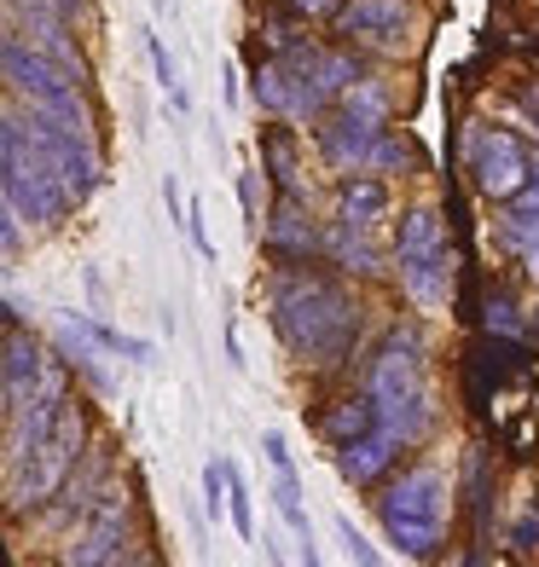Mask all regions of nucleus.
I'll return each instance as SVG.
<instances>
[{"instance_id":"1","label":"nucleus","mask_w":539,"mask_h":567,"mask_svg":"<svg viewBox=\"0 0 539 567\" xmlns=\"http://www.w3.org/2000/svg\"><path fill=\"white\" fill-rule=\"evenodd\" d=\"M267 313L302 365H337L359 337V301L314 267H278L267 278Z\"/></svg>"},{"instance_id":"2","label":"nucleus","mask_w":539,"mask_h":567,"mask_svg":"<svg viewBox=\"0 0 539 567\" xmlns=\"http://www.w3.org/2000/svg\"><path fill=\"white\" fill-rule=\"evenodd\" d=\"M359 394L372 405V423L383 434H395L400 446L429 441L441 405H435V382H429V359H424L418 330H389V337H383V348L366 365V389Z\"/></svg>"},{"instance_id":"3","label":"nucleus","mask_w":539,"mask_h":567,"mask_svg":"<svg viewBox=\"0 0 539 567\" xmlns=\"http://www.w3.org/2000/svg\"><path fill=\"white\" fill-rule=\"evenodd\" d=\"M82 452H88V411H82L75 394H64L53 405V417L0 463V504H7L12 515L41 509L64 486V475L82 463Z\"/></svg>"},{"instance_id":"4","label":"nucleus","mask_w":539,"mask_h":567,"mask_svg":"<svg viewBox=\"0 0 539 567\" xmlns=\"http://www.w3.org/2000/svg\"><path fill=\"white\" fill-rule=\"evenodd\" d=\"M0 197L23 226H59L70 215L64 179L23 111H0Z\"/></svg>"},{"instance_id":"5","label":"nucleus","mask_w":539,"mask_h":567,"mask_svg":"<svg viewBox=\"0 0 539 567\" xmlns=\"http://www.w3.org/2000/svg\"><path fill=\"white\" fill-rule=\"evenodd\" d=\"M377 515H383V533H389V545L400 556H435L447 538V515H452V481L441 463H418V470H406L389 493L377 498Z\"/></svg>"},{"instance_id":"6","label":"nucleus","mask_w":539,"mask_h":567,"mask_svg":"<svg viewBox=\"0 0 539 567\" xmlns=\"http://www.w3.org/2000/svg\"><path fill=\"white\" fill-rule=\"evenodd\" d=\"M0 82H7L30 111H59V116H75V122H93L88 111V82L75 75L64 59H53L41 41L18 35V30H0Z\"/></svg>"},{"instance_id":"7","label":"nucleus","mask_w":539,"mask_h":567,"mask_svg":"<svg viewBox=\"0 0 539 567\" xmlns=\"http://www.w3.org/2000/svg\"><path fill=\"white\" fill-rule=\"evenodd\" d=\"M128 538H134V493L128 486H105L93 498V509L82 515V527L70 533L64 561L70 567H99V561H122L128 556Z\"/></svg>"},{"instance_id":"8","label":"nucleus","mask_w":539,"mask_h":567,"mask_svg":"<svg viewBox=\"0 0 539 567\" xmlns=\"http://www.w3.org/2000/svg\"><path fill=\"white\" fill-rule=\"evenodd\" d=\"M337 35L372 53H406L418 35V0H337Z\"/></svg>"},{"instance_id":"9","label":"nucleus","mask_w":539,"mask_h":567,"mask_svg":"<svg viewBox=\"0 0 539 567\" xmlns=\"http://www.w3.org/2000/svg\"><path fill=\"white\" fill-rule=\"evenodd\" d=\"M528 163H533V151L517 134L487 127V122H470V134H465V168H470L481 197H494V203L510 197L528 179Z\"/></svg>"},{"instance_id":"10","label":"nucleus","mask_w":539,"mask_h":567,"mask_svg":"<svg viewBox=\"0 0 539 567\" xmlns=\"http://www.w3.org/2000/svg\"><path fill=\"white\" fill-rule=\"evenodd\" d=\"M53 371H64L53 353L41 348V337H30V330H0V417H7L12 405H23L35 389Z\"/></svg>"},{"instance_id":"11","label":"nucleus","mask_w":539,"mask_h":567,"mask_svg":"<svg viewBox=\"0 0 539 567\" xmlns=\"http://www.w3.org/2000/svg\"><path fill=\"white\" fill-rule=\"evenodd\" d=\"M262 452H267V470H273V509H278V522L296 533L302 561H319V550H314V522H307V498H302V475H296V463H291L285 434L267 429V434H262Z\"/></svg>"},{"instance_id":"12","label":"nucleus","mask_w":539,"mask_h":567,"mask_svg":"<svg viewBox=\"0 0 539 567\" xmlns=\"http://www.w3.org/2000/svg\"><path fill=\"white\" fill-rule=\"evenodd\" d=\"M278 59H285V70L302 82L307 105H314L319 116H325V105H337V93L359 75V64L348 53H337V47H285Z\"/></svg>"},{"instance_id":"13","label":"nucleus","mask_w":539,"mask_h":567,"mask_svg":"<svg viewBox=\"0 0 539 567\" xmlns=\"http://www.w3.org/2000/svg\"><path fill=\"white\" fill-rule=\"evenodd\" d=\"M505 203V215H499V244L522 261L528 278H539V157L528 163V179Z\"/></svg>"},{"instance_id":"14","label":"nucleus","mask_w":539,"mask_h":567,"mask_svg":"<svg viewBox=\"0 0 539 567\" xmlns=\"http://www.w3.org/2000/svg\"><path fill=\"white\" fill-rule=\"evenodd\" d=\"M395 261H400V290L413 296L424 313H441V307L452 301V249L447 244L395 255Z\"/></svg>"},{"instance_id":"15","label":"nucleus","mask_w":539,"mask_h":567,"mask_svg":"<svg viewBox=\"0 0 539 567\" xmlns=\"http://www.w3.org/2000/svg\"><path fill=\"white\" fill-rule=\"evenodd\" d=\"M389 215H395L389 179H383V174H343V186H337V226L377 231Z\"/></svg>"},{"instance_id":"16","label":"nucleus","mask_w":539,"mask_h":567,"mask_svg":"<svg viewBox=\"0 0 539 567\" xmlns=\"http://www.w3.org/2000/svg\"><path fill=\"white\" fill-rule=\"evenodd\" d=\"M377 134H383V127H372V122L337 116V122H325V127H319V157L337 168V174H372Z\"/></svg>"},{"instance_id":"17","label":"nucleus","mask_w":539,"mask_h":567,"mask_svg":"<svg viewBox=\"0 0 539 567\" xmlns=\"http://www.w3.org/2000/svg\"><path fill=\"white\" fill-rule=\"evenodd\" d=\"M395 452H400V441L372 423V429L348 434V441H337V470H343V481H354V486H372V481L395 463Z\"/></svg>"},{"instance_id":"18","label":"nucleus","mask_w":539,"mask_h":567,"mask_svg":"<svg viewBox=\"0 0 539 567\" xmlns=\"http://www.w3.org/2000/svg\"><path fill=\"white\" fill-rule=\"evenodd\" d=\"M262 231H267V244L278 255H291V261H307V255L319 249V231H314V220H307L302 197H285L273 215H262Z\"/></svg>"},{"instance_id":"19","label":"nucleus","mask_w":539,"mask_h":567,"mask_svg":"<svg viewBox=\"0 0 539 567\" xmlns=\"http://www.w3.org/2000/svg\"><path fill=\"white\" fill-rule=\"evenodd\" d=\"M64 324H70L82 342H93L99 353L128 359V365H151V359H157V348H151L145 337H128V330H116V324H105V319H93V313H64Z\"/></svg>"},{"instance_id":"20","label":"nucleus","mask_w":539,"mask_h":567,"mask_svg":"<svg viewBox=\"0 0 539 567\" xmlns=\"http://www.w3.org/2000/svg\"><path fill=\"white\" fill-rule=\"evenodd\" d=\"M337 267H348V272H383V255L372 249V231H354V226H337L330 238L319 244Z\"/></svg>"},{"instance_id":"21","label":"nucleus","mask_w":539,"mask_h":567,"mask_svg":"<svg viewBox=\"0 0 539 567\" xmlns=\"http://www.w3.org/2000/svg\"><path fill=\"white\" fill-rule=\"evenodd\" d=\"M435 244H447V226H441V215H435L429 203H418V209H406V215H400V226H395V255L435 249Z\"/></svg>"},{"instance_id":"22","label":"nucleus","mask_w":539,"mask_h":567,"mask_svg":"<svg viewBox=\"0 0 539 567\" xmlns=\"http://www.w3.org/2000/svg\"><path fill=\"white\" fill-rule=\"evenodd\" d=\"M337 105H343V116H354V122H372V127L389 122V93H383L377 82H366V75H354V82L337 93Z\"/></svg>"},{"instance_id":"23","label":"nucleus","mask_w":539,"mask_h":567,"mask_svg":"<svg viewBox=\"0 0 539 567\" xmlns=\"http://www.w3.org/2000/svg\"><path fill=\"white\" fill-rule=\"evenodd\" d=\"M145 53H151V70H157V87L169 93V105H174V111H186V87H180V64H174L169 41H163L157 30H145Z\"/></svg>"},{"instance_id":"24","label":"nucleus","mask_w":539,"mask_h":567,"mask_svg":"<svg viewBox=\"0 0 539 567\" xmlns=\"http://www.w3.org/2000/svg\"><path fill=\"white\" fill-rule=\"evenodd\" d=\"M226 522H233V533L244 538H255V509H250V486H244V475L233 470V463H226Z\"/></svg>"},{"instance_id":"25","label":"nucleus","mask_w":539,"mask_h":567,"mask_svg":"<svg viewBox=\"0 0 539 567\" xmlns=\"http://www.w3.org/2000/svg\"><path fill=\"white\" fill-rule=\"evenodd\" d=\"M359 429H372V405H366V394L343 400V405L325 417V434H330V441H348V434H359Z\"/></svg>"},{"instance_id":"26","label":"nucleus","mask_w":539,"mask_h":567,"mask_svg":"<svg viewBox=\"0 0 539 567\" xmlns=\"http://www.w3.org/2000/svg\"><path fill=\"white\" fill-rule=\"evenodd\" d=\"M238 209L250 231H262V174L255 168H238Z\"/></svg>"},{"instance_id":"27","label":"nucleus","mask_w":539,"mask_h":567,"mask_svg":"<svg viewBox=\"0 0 539 567\" xmlns=\"http://www.w3.org/2000/svg\"><path fill=\"white\" fill-rule=\"evenodd\" d=\"M203 509H210L215 522L226 515V463H221V457L203 463Z\"/></svg>"},{"instance_id":"28","label":"nucleus","mask_w":539,"mask_h":567,"mask_svg":"<svg viewBox=\"0 0 539 567\" xmlns=\"http://www.w3.org/2000/svg\"><path fill=\"white\" fill-rule=\"evenodd\" d=\"M180 226H186V238H192V249L203 255V261H215V238H210V226H203V203L197 197L180 209Z\"/></svg>"},{"instance_id":"29","label":"nucleus","mask_w":539,"mask_h":567,"mask_svg":"<svg viewBox=\"0 0 539 567\" xmlns=\"http://www.w3.org/2000/svg\"><path fill=\"white\" fill-rule=\"evenodd\" d=\"M23 249V220L12 215V203L0 197V255H18Z\"/></svg>"},{"instance_id":"30","label":"nucleus","mask_w":539,"mask_h":567,"mask_svg":"<svg viewBox=\"0 0 539 567\" xmlns=\"http://www.w3.org/2000/svg\"><path fill=\"white\" fill-rule=\"evenodd\" d=\"M337 538H343V545H348V556H354V561H366V567L377 561V550L366 545V533H359L354 522H337Z\"/></svg>"},{"instance_id":"31","label":"nucleus","mask_w":539,"mask_h":567,"mask_svg":"<svg viewBox=\"0 0 539 567\" xmlns=\"http://www.w3.org/2000/svg\"><path fill=\"white\" fill-rule=\"evenodd\" d=\"M533 538H539V504H528V515L517 522V533H510V545H517V550H533Z\"/></svg>"},{"instance_id":"32","label":"nucleus","mask_w":539,"mask_h":567,"mask_svg":"<svg viewBox=\"0 0 539 567\" xmlns=\"http://www.w3.org/2000/svg\"><path fill=\"white\" fill-rule=\"evenodd\" d=\"M510 313H517V307H510V301H487V324H494V330H505V337H517V319H510Z\"/></svg>"},{"instance_id":"33","label":"nucleus","mask_w":539,"mask_h":567,"mask_svg":"<svg viewBox=\"0 0 539 567\" xmlns=\"http://www.w3.org/2000/svg\"><path fill=\"white\" fill-rule=\"evenodd\" d=\"M291 12H307V18H319V12H337V0H285Z\"/></svg>"},{"instance_id":"34","label":"nucleus","mask_w":539,"mask_h":567,"mask_svg":"<svg viewBox=\"0 0 539 567\" xmlns=\"http://www.w3.org/2000/svg\"><path fill=\"white\" fill-rule=\"evenodd\" d=\"M522 111H528V116L539 122V87H528V93H522Z\"/></svg>"},{"instance_id":"35","label":"nucleus","mask_w":539,"mask_h":567,"mask_svg":"<svg viewBox=\"0 0 539 567\" xmlns=\"http://www.w3.org/2000/svg\"><path fill=\"white\" fill-rule=\"evenodd\" d=\"M53 7H59L64 18H75V12H82V7H88V0H53Z\"/></svg>"}]
</instances>
